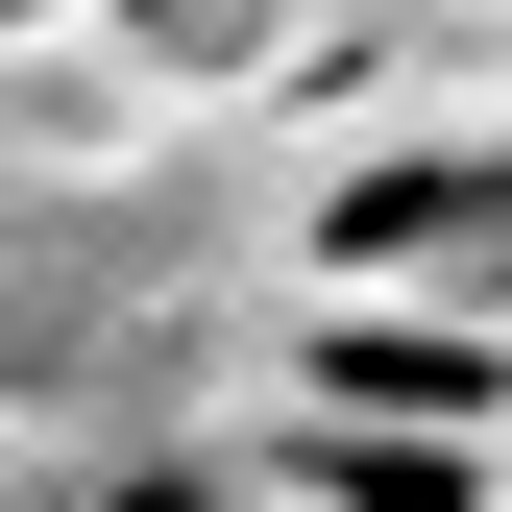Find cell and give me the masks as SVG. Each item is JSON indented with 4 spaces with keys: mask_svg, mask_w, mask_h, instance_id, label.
<instances>
[{
    "mask_svg": "<svg viewBox=\"0 0 512 512\" xmlns=\"http://www.w3.org/2000/svg\"><path fill=\"white\" fill-rule=\"evenodd\" d=\"M342 269H439L464 293V342H512V147H415L342 196Z\"/></svg>",
    "mask_w": 512,
    "mask_h": 512,
    "instance_id": "1",
    "label": "cell"
}]
</instances>
